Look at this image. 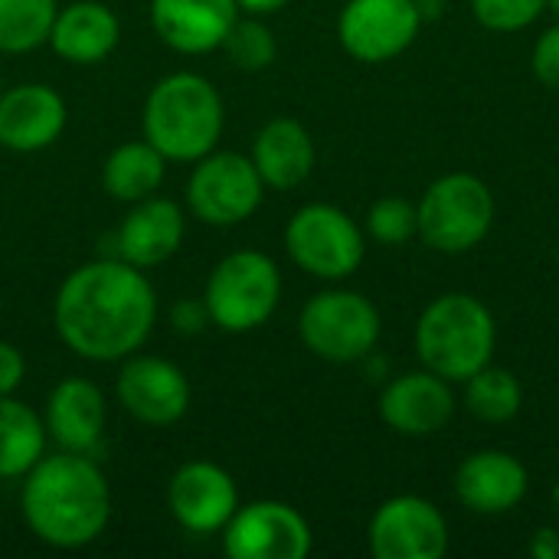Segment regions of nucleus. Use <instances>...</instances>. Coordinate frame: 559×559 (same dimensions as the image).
Wrapping results in <instances>:
<instances>
[{
  "mask_svg": "<svg viewBox=\"0 0 559 559\" xmlns=\"http://www.w3.org/2000/svg\"><path fill=\"white\" fill-rule=\"evenodd\" d=\"M377 305L350 288H324L311 295L298 314L301 344L328 364H360L380 344Z\"/></svg>",
  "mask_w": 559,
  "mask_h": 559,
  "instance_id": "nucleus-7",
  "label": "nucleus"
},
{
  "mask_svg": "<svg viewBox=\"0 0 559 559\" xmlns=\"http://www.w3.org/2000/svg\"><path fill=\"white\" fill-rule=\"evenodd\" d=\"M121 39V23L115 10L102 0H72L56 10L49 46L62 62L95 66L105 62Z\"/></svg>",
  "mask_w": 559,
  "mask_h": 559,
  "instance_id": "nucleus-21",
  "label": "nucleus"
},
{
  "mask_svg": "<svg viewBox=\"0 0 559 559\" xmlns=\"http://www.w3.org/2000/svg\"><path fill=\"white\" fill-rule=\"evenodd\" d=\"M531 69L540 85L559 92V20L537 36L531 52Z\"/></svg>",
  "mask_w": 559,
  "mask_h": 559,
  "instance_id": "nucleus-30",
  "label": "nucleus"
},
{
  "mask_svg": "<svg viewBox=\"0 0 559 559\" xmlns=\"http://www.w3.org/2000/svg\"><path fill=\"white\" fill-rule=\"evenodd\" d=\"M419 239L442 255H462L481 246L495 226V193L475 174H445L426 187L416 203Z\"/></svg>",
  "mask_w": 559,
  "mask_h": 559,
  "instance_id": "nucleus-6",
  "label": "nucleus"
},
{
  "mask_svg": "<svg viewBox=\"0 0 559 559\" xmlns=\"http://www.w3.org/2000/svg\"><path fill=\"white\" fill-rule=\"evenodd\" d=\"M170 324H174V331L177 334H200L206 324H210V314H206V305H203V298H197V301H180L177 308H174V314H170Z\"/></svg>",
  "mask_w": 559,
  "mask_h": 559,
  "instance_id": "nucleus-32",
  "label": "nucleus"
},
{
  "mask_svg": "<svg viewBox=\"0 0 559 559\" xmlns=\"http://www.w3.org/2000/svg\"><path fill=\"white\" fill-rule=\"evenodd\" d=\"M547 10H550V13L559 20V0H547Z\"/></svg>",
  "mask_w": 559,
  "mask_h": 559,
  "instance_id": "nucleus-36",
  "label": "nucleus"
},
{
  "mask_svg": "<svg viewBox=\"0 0 559 559\" xmlns=\"http://www.w3.org/2000/svg\"><path fill=\"white\" fill-rule=\"evenodd\" d=\"M170 518L193 537L219 534L239 508L236 478L216 462H187L170 475L167 485Z\"/></svg>",
  "mask_w": 559,
  "mask_h": 559,
  "instance_id": "nucleus-14",
  "label": "nucleus"
},
{
  "mask_svg": "<svg viewBox=\"0 0 559 559\" xmlns=\"http://www.w3.org/2000/svg\"><path fill=\"white\" fill-rule=\"evenodd\" d=\"M229 62L236 69H246V72H262L275 62L278 56V43H275V33L269 29V23L262 16H239L233 23V29L226 33L223 46H219Z\"/></svg>",
  "mask_w": 559,
  "mask_h": 559,
  "instance_id": "nucleus-27",
  "label": "nucleus"
},
{
  "mask_svg": "<svg viewBox=\"0 0 559 559\" xmlns=\"http://www.w3.org/2000/svg\"><path fill=\"white\" fill-rule=\"evenodd\" d=\"M20 514L39 544L82 550L108 531L111 488L92 455H43L23 475Z\"/></svg>",
  "mask_w": 559,
  "mask_h": 559,
  "instance_id": "nucleus-2",
  "label": "nucleus"
},
{
  "mask_svg": "<svg viewBox=\"0 0 559 559\" xmlns=\"http://www.w3.org/2000/svg\"><path fill=\"white\" fill-rule=\"evenodd\" d=\"M183 206L154 193L147 200L131 203L128 216L115 229V255L134 269H157L183 246Z\"/></svg>",
  "mask_w": 559,
  "mask_h": 559,
  "instance_id": "nucleus-20",
  "label": "nucleus"
},
{
  "mask_svg": "<svg viewBox=\"0 0 559 559\" xmlns=\"http://www.w3.org/2000/svg\"><path fill=\"white\" fill-rule=\"evenodd\" d=\"M52 324L75 357L118 364L147 344L157 324V292L144 269L102 255L62 278L52 298Z\"/></svg>",
  "mask_w": 559,
  "mask_h": 559,
  "instance_id": "nucleus-1",
  "label": "nucleus"
},
{
  "mask_svg": "<svg viewBox=\"0 0 559 559\" xmlns=\"http://www.w3.org/2000/svg\"><path fill=\"white\" fill-rule=\"evenodd\" d=\"M23 377H26V360H23L20 347L10 341H0V396L16 393Z\"/></svg>",
  "mask_w": 559,
  "mask_h": 559,
  "instance_id": "nucleus-31",
  "label": "nucleus"
},
{
  "mask_svg": "<svg viewBox=\"0 0 559 559\" xmlns=\"http://www.w3.org/2000/svg\"><path fill=\"white\" fill-rule=\"evenodd\" d=\"M46 445L49 436L43 416L13 393L0 396V481L23 478L46 455Z\"/></svg>",
  "mask_w": 559,
  "mask_h": 559,
  "instance_id": "nucleus-24",
  "label": "nucleus"
},
{
  "mask_svg": "<svg viewBox=\"0 0 559 559\" xmlns=\"http://www.w3.org/2000/svg\"><path fill=\"white\" fill-rule=\"evenodd\" d=\"M223 554L229 559H305L314 547L311 524L285 501L239 504L219 531Z\"/></svg>",
  "mask_w": 559,
  "mask_h": 559,
  "instance_id": "nucleus-10",
  "label": "nucleus"
},
{
  "mask_svg": "<svg viewBox=\"0 0 559 559\" xmlns=\"http://www.w3.org/2000/svg\"><path fill=\"white\" fill-rule=\"evenodd\" d=\"M282 301V272L259 249H236L216 262L206 278L203 305L210 324L226 334H249L269 324Z\"/></svg>",
  "mask_w": 559,
  "mask_h": 559,
  "instance_id": "nucleus-5",
  "label": "nucleus"
},
{
  "mask_svg": "<svg viewBox=\"0 0 559 559\" xmlns=\"http://www.w3.org/2000/svg\"><path fill=\"white\" fill-rule=\"evenodd\" d=\"M472 16L491 33H518L547 13V0H468Z\"/></svg>",
  "mask_w": 559,
  "mask_h": 559,
  "instance_id": "nucleus-29",
  "label": "nucleus"
},
{
  "mask_svg": "<svg viewBox=\"0 0 559 559\" xmlns=\"http://www.w3.org/2000/svg\"><path fill=\"white\" fill-rule=\"evenodd\" d=\"M66 98L46 82H20L0 92V147L13 154H36L66 131Z\"/></svg>",
  "mask_w": 559,
  "mask_h": 559,
  "instance_id": "nucleus-16",
  "label": "nucleus"
},
{
  "mask_svg": "<svg viewBox=\"0 0 559 559\" xmlns=\"http://www.w3.org/2000/svg\"><path fill=\"white\" fill-rule=\"evenodd\" d=\"M249 157L265 187L295 190L311 177L318 151H314L311 131L298 118L285 115V118H272L259 128V134L252 138Z\"/></svg>",
  "mask_w": 559,
  "mask_h": 559,
  "instance_id": "nucleus-22",
  "label": "nucleus"
},
{
  "mask_svg": "<svg viewBox=\"0 0 559 559\" xmlns=\"http://www.w3.org/2000/svg\"><path fill=\"white\" fill-rule=\"evenodd\" d=\"M416 7H419V16H423V23L426 20H439L442 13H445V0H416Z\"/></svg>",
  "mask_w": 559,
  "mask_h": 559,
  "instance_id": "nucleus-35",
  "label": "nucleus"
},
{
  "mask_svg": "<svg viewBox=\"0 0 559 559\" xmlns=\"http://www.w3.org/2000/svg\"><path fill=\"white\" fill-rule=\"evenodd\" d=\"M377 409L386 429H393L396 436L423 439L449 426V419L455 416V393L445 377L423 367L390 380L380 393Z\"/></svg>",
  "mask_w": 559,
  "mask_h": 559,
  "instance_id": "nucleus-15",
  "label": "nucleus"
},
{
  "mask_svg": "<svg viewBox=\"0 0 559 559\" xmlns=\"http://www.w3.org/2000/svg\"><path fill=\"white\" fill-rule=\"evenodd\" d=\"M524 406V390L521 380L504 370V367H481L475 377L465 380V409L478 419V423H511L518 419Z\"/></svg>",
  "mask_w": 559,
  "mask_h": 559,
  "instance_id": "nucleus-25",
  "label": "nucleus"
},
{
  "mask_svg": "<svg viewBox=\"0 0 559 559\" xmlns=\"http://www.w3.org/2000/svg\"><path fill=\"white\" fill-rule=\"evenodd\" d=\"M534 554H537V557H557L559 554L557 531H540V534L534 537Z\"/></svg>",
  "mask_w": 559,
  "mask_h": 559,
  "instance_id": "nucleus-34",
  "label": "nucleus"
},
{
  "mask_svg": "<svg viewBox=\"0 0 559 559\" xmlns=\"http://www.w3.org/2000/svg\"><path fill=\"white\" fill-rule=\"evenodd\" d=\"M242 13H252V16H272L278 10H285L292 0H236Z\"/></svg>",
  "mask_w": 559,
  "mask_h": 559,
  "instance_id": "nucleus-33",
  "label": "nucleus"
},
{
  "mask_svg": "<svg viewBox=\"0 0 559 559\" xmlns=\"http://www.w3.org/2000/svg\"><path fill=\"white\" fill-rule=\"evenodd\" d=\"M59 0H0V52L23 56L49 43Z\"/></svg>",
  "mask_w": 559,
  "mask_h": 559,
  "instance_id": "nucleus-26",
  "label": "nucleus"
},
{
  "mask_svg": "<svg viewBox=\"0 0 559 559\" xmlns=\"http://www.w3.org/2000/svg\"><path fill=\"white\" fill-rule=\"evenodd\" d=\"M0 92H3V82H0Z\"/></svg>",
  "mask_w": 559,
  "mask_h": 559,
  "instance_id": "nucleus-37",
  "label": "nucleus"
},
{
  "mask_svg": "<svg viewBox=\"0 0 559 559\" xmlns=\"http://www.w3.org/2000/svg\"><path fill=\"white\" fill-rule=\"evenodd\" d=\"M452 488L472 514L498 518L514 511L527 498L531 475L518 455L501 449H481L455 468Z\"/></svg>",
  "mask_w": 559,
  "mask_h": 559,
  "instance_id": "nucleus-18",
  "label": "nucleus"
},
{
  "mask_svg": "<svg viewBox=\"0 0 559 559\" xmlns=\"http://www.w3.org/2000/svg\"><path fill=\"white\" fill-rule=\"evenodd\" d=\"M164 177H167V157L157 147H151L144 138L118 144L102 164L105 193L128 206L154 197L164 187Z\"/></svg>",
  "mask_w": 559,
  "mask_h": 559,
  "instance_id": "nucleus-23",
  "label": "nucleus"
},
{
  "mask_svg": "<svg viewBox=\"0 0 559 559\" xmlns=\"http://www.w3.org/2000/svg\"><path fill=\"white\" fill-rule=\"evenodd\" d=\"M423 29L416 0H347L337 16L344 52L364 66L403 56Z\"/></svg>",
  "mask_w": 559,
  "mask_h": 559,
  "instance_id": "nucleus-11",
  "label": "nucleus"
},
{
  "mask_svg": "<svg viewBox=\"0 0 559 559\" xmlns=\"http://www.w3.org/2000/svg\"><path fill=\"white\" fill-rule=\"evenodd\" d=\"M419 233L416 203L406 197H380L367 210V236L380 246H403Z\"/></svg>",
  "mask_w": 559,
  "mask_h": 559,
  "instance_id": "nucleus-28",
  "label": "nucleus"
},
{
  "mask_svg": "<svg viewBox=\"0 0 559 559\" xmlns=\"http://www.w3.org/2000/svg\"><path fill=\"white\" fill-rule=\"evenodd\" d=\"M265 197V183L249 154L210 151L200 157L187 180V210L206 226L246 223Z\"/></svg>",
  "mask_w": 559,
  "mask_h": 559,
  "instance_id": "nucleus-9",
  "label": "nucleus"
},
{
  "mask_svg": "<svg viewBox=\"0 0 559 559\" xmlns=\"http://www.w3.org/2000/svg\"><path fill=\"white\" fill-rule=\"evenodd\" d=\"M115 396L121 409L141 426L167 429L180 423L190 409V380L167 357L131 354L121 360Z\"/></svg>",
  "mask_w": 559,
  "mask_h": 559,
  "instance_id": "nucleus-13",
  "label": "nucleus"
},
{
  "mask_svg": "<svg viewBox=\"0 0 559 559\" xmlns=\"http://www.w3.org/2000/svg\"><path fill=\"white\" fill-rule=\"evenodd\" d=\"M151 26L180 56H206L223 46L239 20L236 0H151Z\"/></svg>",
  "mask_w": 559,
  "mask_h": 559,
  "instance_id": "nucleus-19",
  "label": "nucleus"
},
{
  "mask_svg": "<svg viewBox=\"0 0 559 559\" xmlns=\"http://www.w3.org/2000/svg\"><path fill=\"white\" fill-rule=\"evenodd\" d=\"M367 547L377 559H442L449 554V521L432 501L396 495L373 511Z\"/></svg>",
  "mask_w": 559,
  "mask_h": 559,
  "instance_id": "nucleus-12",
  "label": "nucleus"
},
{
  "mask_svg": "<svg viewBox=\"0 0 559 559\" xmlns=\"http://www.w3.org/2000/svg\"><path fill=\"white\" fill-rule=\"evenodd\" d=\"M105 423H108V403L98 383L85 377H62L49 390L43 426L59 452L95 455L105 439Z\"/></svg>",
  "mask_w": 559,
  "mask_h": 559,
  "instance_id": "nucleus-17",
  "label": "nucleus"
},
{
  "mask_svg": "<svg viewBox=\"0 0 559 559\" xmlns=\"http://www.w3.org/2000/svg\"><path fill=\"white\" fill-rule=\"evenodd\" d=\"M223 128V95L200 72H170L157 79L141 108V134L167 164H197L216 151Z\"/></svg>",
  "mask_w": 559,
  "mask_h": 559,
  "instance_id": "nucleus-3",
  "label": "nucleus"
},
{
  "mask_svg": "<svg viewBox=\"0 0 559 559\" xmlns=\"http://www.w3.org/2000/svg\"><path fill=\"white\" fill-rule=\"evenodd\" d=\"M498 347V324L491 308L468 292H445L432 298L416 321V354L426 370L449 383H465L491 364Z\"/></svg>",
  "mask_w": 559,
  "mask_h": 559,
  "instance_id": "nucleus-4",
  "label": "nucleus"
},
{
  "mask_svg": "<svg viewBox=\"0 0 559 559\" xmlns=\"http://www.w3.org/2000/svg\"><path fill=\"white\" fill-rule=\"evenodd\" d=\"M285 249L288 259L311 278L344 282L360 269L367 239L347 210L334 203H305L285 226Z\"/></svg>",
  "mask_w": 559,
  "mask_h": 559,
  "instance_id": "nucleus-8",
  "label": "nucleus"
}]
</instances>
